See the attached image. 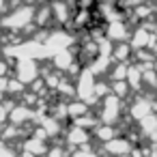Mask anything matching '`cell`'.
<instances>
[{"instance_id":"1","label":"cell","mask_w":157,"mask_h":157,"mask_svg":"<svg viewBox=\"0 0 157 157\" xmlns=\"http://www.w3.org/2000/svg\"><path fill=\"white\" fill-rule=\"evenodd\" d=\"M28 22H33V9H30V7H22V9H17L13 15L5 17L2 26H7V28H11V30H20V28H24Z\"/></svg>"},{"instance_id":"2","label":"cell","mask_w":157,"mask_h":157,"mask_svg":"<svg viewBox=\"0 0 157 157\" xmlns=\"http://www.w3.org/2000/svg\"><path fill=\"white\" fill-rule=\"evenodd\" d=\"M37 73V65L28 58H24L20 65H17V78H22V82H30Z\"/></svg>"},{"instance_id":"3","label":"cell","mask_w":157,"mask_h":157,"mask_svg":"<svg viewBox=\"0 0 157 157\" xmlns=\"http://www.w3.org/2000/svg\"><path fill=\"white\" fill-rule=\"evenodd\" d=\"M86 140H88V136L82 131V127H78V125H75V127H73V131L69 133V142H73V144H84Z\"/></svg>"},{"instance_id":"4","label":"cell","mask_w":157,"mask_h":157,"mask_svg":"<svg viewBox=\"0 0 157 157\" xmlns=\"http://www.w3.org/2000/svg\"><path fill=\"white\" fill-rule=\"evenodd\" d=\"M129 52H131V45H129V43H125V45L118 43V45L114 48V58H116V60H125V58L129 56Z\"/></svg>"},{"instance_id":"5","label":"cell","mask_w":157,"mask_h":157,"mask_svg":"<svg viewBox=\"0 0 157 157\" xmlns=\"http://www.w3.org/2000/svg\"><path fill=\"white\" fill-rule=\"evenodd\" d=\"M127 69H129L127 65H118V67L114 69V75H112V78H114V80H125V78H127Z\"/></svg>"}]
</instances>
